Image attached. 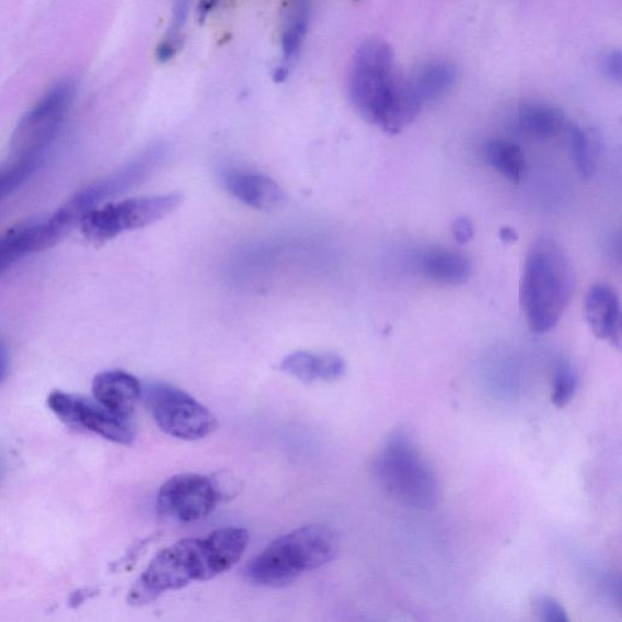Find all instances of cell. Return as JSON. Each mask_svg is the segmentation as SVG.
<instances>
[{
    "mask_svg": "<svg viewBox=\"0 0 622 622\" xmlns=\"http://www.w3.org/2000/svg\"><path fill=\"white\" fill-rule=\"evenodd\" d=\"M281 370L304 384L335 382L345 374V363L337 354L296 352L287 355Z\"/></svg>",
    "mask_w": 622,
    "mask_h": 622,
    "instance_id": "2e32d148",
    "label": "cell"
},
{
    "mask_svg": "<svg viewBox=\"0 0 622 622\" xmlns=\"http://www.w3.org/2000/svg\"><path fill=\"white\" fill-rule=\"evenodd\" d=\"M71 227L56 211L44 221L10 230L0 236V275L32 253L51 248L70 232Z\"/></svg>",
    "mask_w": 622,
    "mask_h": 622,
    "instance_id": "8fae6325",
    "label": "cell"
},
{
    "mask_svg": "<svg viewBox=\"0 0 622 622\" xmlns=\"http://www.w3.org/2000/svg\"><path fill=\"white\" fill-rule=\"evenodd\" d=\"M48 407L68 427L86 430L121 445H132L135 441L131 419L119 416L97 401L57 390L49 396Z\"/></svg>",
    "mask_w": 622,
    "mask_h": 622,
    "instance_id": "9c48e42d",
    "label": "cell"
},
{
    "mask_svg": "<svg viewBox=\"0 0 622 622\" xmlns=\"http://www.w3.org/2000/svg\"><path fill=\"white\" fill-rule=\"evenodd\" d=\"M75 97L73 80L64 79L54 85L16 125L10 141V158L43 164Z\"/></svg>",
    "mask_w": 622,
    "mask_h": 622,
    "instance_id": "8992f818",
    "label": "cell"
},
{
    "mask_svg": "<svg viewBox=\"0 0 622 622\" xmlns=\"http://www.w3.org/2000/svg\"><path fill=\"white\" fill-rule=\"evenodd\" d=\"M603 70L608 78L614 82H621L622 76V56L619 51L610 52L603 60Z\"/></svg>",
    "mask_w": 622,
    "mask_h": 622,
    "instance_id": "d4e9b609",
    "label": "cell"
},
{
    "mask_svg": "<svg viewBox=\"0 0 622 622\" xmlns=\"http://www.w3.org/2000/svg\"><path fill=\"white\" fill-rule=\"evenodd\" d=\"M182 201L181 193L173 192L112 202L88 211L78 224L88 241L101 245L131 230L159 222L175 212Z\"/></svg>",
    "mask_w": 622,
    "mask_h": 622,
    "instance_id": "52a82bcc",
    "label": "cell"
},
{
    "mask_svg": "<svg viewBox=\"0 0 622 622\" xmlns=\"http://www.w3.org/2000/svg\"><path fill=\"white\" fill-rule=\"evenodd\" d=\"M249 541L246 529L226 526L204 537L184 538L160 551L137 579L129 596L133 606H144L193 581H209L232 569Z\"/></svg>",
    "mask_w": 622,
    "mask_h": 622,
    "instance_id": "6da1fadb",
    "label": "cell"
},
{
    "mask_svg": "<svg viewBox=\"0 0 622 622\" xmlns=\"http://www.w3.org/2000/svg\"><path fill=\"white\" fill-rule=\"evenodd\" d=\"M535 609L540 619L547 622H568L566 609L549 596H540L535 599Z\"/></svg>",
    "mask_w": 622,
    "mask_h": 622,
    "instance_id": "cb8c5ba5",
    "label": "cell"
},
{
    "mask_svg": "<svg viewBox=\"0 0 622 622\" xmlns=\"http://www.w3.org/2000/svg\"><path fill=\"white\" fill-rule=\"evenodd\" d=\"M574 292L573 265L551 238H540L530 248L521 281V306L530 331L536 335L555 329Z\"/></svg>",
    "mask_w": 622,
    "mask_h": 622,
    "instance_id": "3957f363",
    "label": "cell"
},
{
    "mask_svg": "<svg viewBox=\"0 0 622 622\" xmlns=\"http://www.w3.org/2000/svg\"><path fill=\"white\" fill-rule=\"evenodd\" d=\"M219 0H199L198 15L200 21H204L212 14Z\"/></svg>",
    "mask_w": 622,
    "mask_h": 622,
    "instance_id": "4316f807",
    "label": "cell"
},
{
    "mask_svg": "<svg viewBox=\"0 0 622 622\" xmlns=\"http://www.w3.org/2000/svg\"><path fill=\"white\" fill-rule=\"evenodd\" d=\"M311 16L310 0H291L287 7L281 32V63L276 68V80H285L306 43Z\"/></svg>",
    "mask_w": 622,
    "mask_h": 622,
    "instance_id": "9a60e30c",
    "label": "cell"
},
{
    "mask_svg": "<svg viewBox=\"0 0 622 622\" xmlns=\"http://www.w3.org/2000/svg\"><path fill=\"white\" fill-rule=\"evenodd\" d=\"M223 181L235 199L252 209L275 211L286 202V195L279 184L256 173L229 170Z\"/></svg>",
    "mask_w": 622,
    "mask_h": 622,
    "instance_id": "4fadbf2b",
    "label": "cell"
},
{
    "mask_svg": "<svg viewBox=\"0 0 622 622\" xmlns=\"http://www.w3.org/2000/svg\"><path fill=\"white\" fill-rule=\"evenodd\" d=\"M453 235L460 245H466L475 237V226L468 218H458L453 224Z\"/></svg>",
    "mask_w": 622,
    "mask_h": 622,
    "instance_id": "484cf974",
    "label": "cell"
},
{
    "mask_svg": "<svg viewBox=\"0 0 622 622\" xmlns=\"http://www.w3.org/2000/svg\"><path fill=\"white\" fill-rule=\"evenodd\" d=\"M338 538L326 525H306L292 530L265 547L245 568L252 585L279 587L293 582L299 576L324 567L336 557Z\"/></svg>",
    "mask_w": 622,
    "mask_h": 622,
    "instance_id": "277c9868",
    "label": "cell"
},
{
    "mask_svg": "<svg viewBox=\"0 0 622 622\" xmlns=\"http://www.w3.org/2000/svg\"><path fill=\"white\" fill-rule=\"evenodd\" d=\"M569 122L564 112L547 103H525L517 113V126L535 140L547 141L567 131Z\"/></svg>",
    "mask_w": 622,
    "mask_h": 622,
    "instance_id": "ac0fdd59",
    "label": "cell"
},
{
    "mask_svg": "<svg viewBox=\"0 0 622 622\" xmlns=\"http://www.w3.org/2000/svg\"><path fill=\"white\" fill-rule=\"evenodd\" d=\"M348 96L355 111L367 123L390 135L404 131L423 108L409 77L397 71L395 53L382 40H368L355 52Z\"/></svg>",
    "mask_w": 622,
    "mask_h": 622,
    "instance_id": "7a4b0ae2",
    "label": "cell"
},
{
    "mask_svg": "<svg viewBox=\"0 0 622 622\" xmlns=\"http://www.w3.org/2000/svg\"><path fill=\"white\" fill-rule=\"evenodd\" d=\"M579 379L574 368L562 363L557 366L555 377H553L552 402L557 408H566L573 400L576 389H578Z\"/></svg>",
    "mask_w": 622,
    "mask_h": 622,
    "instance_id": "7402d4cb",
    "label": "cell"
},
{
    "mask_svg": "<svg viewBox=\"0 0 622 622\" xmlns=\"http://www.w3.org/2000/svg\"><path fill=\"white\" fill-rule=\"evenodd\" d=\"M37 169L36 166L16 159H10L0 167V201L25 184Z\"/></svg>",
    "mask_w": 622,
    "mask_h": 622,
    "instance_id": "603a6c76",
    "label": "cell"
},
{
    "mask_svg": "<svg viewBox=\"0 0 622 622\" xmlns=\"http://www.w3.org/2000/svg\"><path fill=\"white\" fill-rule=\"evenodd\" d=\"M91 389L98 404L125 419L132 418L143 396L141 382L124 371L98 375Z\"/></svg>",
    "mask_w": 622,
    "mask_h": 622,
    "instance_id": "5bb4252c",
    "label": "cell"
},
{
    "mask_svg": "<svg viewBox=\"0 0 622 622\" xmlns=\"http://www.w3.org/2000/svg\"><path fill=\"white\" fill-rule=\"evenodd\" d=\"M487 163L511 181L520 182L525 171V157L520 145L504 141H489L484 146Z\"/></svg>",
    "mask_w": 622,
    "mask_h": 622,
    "instance_id": "ffe728a7",
    "label": "cell"
},
{
    "mask_svg": "<svg viewBox=\"0 0 622 622\" xmlns=\"http://www.w3.org/2000/svg\"><path fill=\"white\" fill-rule=\"evenodd\" d=\"M9 371V355L7 349L0 344V384H2Z\"/></svg>",
    "mask_w": 622,
    "mask_h": 622,
    "instance_id": "83f0119b",
    "label": "cell"
},
{
    "mask_svg": "<svg viewBox=\"0 0 622 622\" xmlns=\"http://www.w3.org/2000/svg\"><path fill=\"white\" fill-rule=\"evenodd\" d=\"M145 400L158 427L182 441H200L218 427L214 414L201 402L166 384L148 385Z\"/></svg>",
    "mask_w": 622,
    "mask_h": 622,
    "instance_id": "ba28073f",
    "label": "cell"
},
{
    "mask_svg": "<svg viewBox=\"0 0 622 622\" xmlns=\"http://www.w3.org/2000/svg\"><path fill=\"white\" fill-rule=\"evenodd\" d=\"M221 500L218 482L195 474L175 476L157 495L159 514L179 523H193L209 517Z\"/></svg>",
    "mask_w": 622,
    "mask_h": 622,
    "instance_id": "30bf717a",
    "label": "cell"
},
{
    "mask_svg": "<svg viewBox=\"0 0 622 622\" xmlns=\"http://www.w3.org/2000/svg\"><path fill=\"white\" fill-rule=\"evenodd\" d=\"M585 315L593 335L621 348V307L619 295L612 286L596 284L587 292Z\"/></svg>",
    "mask_w": 622,
    "mask_h": 622,
    "instance_id": "7c38bea8",
    "label": "cell"
},
{
    "mask_svg": "<svg viewBox=\"0 0 622 622\" xmlns=\"http://www.w3.org/2000/svg\"><path fill=\"white\" fill-rule=\"evenodd\" d=\"M500 238L506 242V244H513V242L518 240V234L514 229L506 226L500 230Z\"/></svg>",
    "mask_w": 622,
    "mask_h": 622,
    "instance_id": "f1b7e54d",
    "label": "cell"
},
{
    "mask_svg": "<svg viewBox=\"0 0 622 622\" xmlns=\"http://www.w3.org/2000/svg\"><path fill=\"white\" fill-rule=\"evenodd\" d=\"M421 267L429 279L445 286L463 285L471 274V263L464 253L445 248L425 251Z\"/></svg>",
    "mask_w": 622,
    "mask_h": 622,
    "instance_id": "e0dca14e",
    "label": "cell"
},
{
    "mask_svg": "<svg viewBox=\"0 0 622 622\" xmlns=\"http://www.w3.org/2000/svg\"><path fill=\"white\" fill-rule=\"evenodd\" d=\"M566 132L569 136L576 169L582 178L590 179L596 169L598 155V144L595 136L573 123L568 124Z\"/></svg>",
    "mask_w": 622,
    "mask_h": 622,
    "instance_id": "44dd1931",
    "label": "cell"
},
{
    "mask_svg": "<svg viewBox=\"0 0 622 622\" xmlns=\"http://www.w3.org/2000/svg\"><path fill=\"white\" fill-rule=\"evenodd\" d=\"M414 93L423 103L441 98L456 80L455 68L444 62H434L409 77Z\"/></svg>",
    "mask_w": 622,
    "mask_h": 622,
    "instance_id": "d6986e66",
    "label": "cell"
},
{
    "mask_svg": "<svg viewBox=\"0 0 622 622\" xmlns=\"http://www.w3.org/2000/svg\"><path fill=\"white\" fill-rule=\"evenodd\" d=\"M375 475L396 499L422 511L440 502V482L429 459L404 430L389 436L375 460Z\"/></svg>",
    "mask_w": 622,
    "mask_h": 622,
    "instance_id": "5b68a950",
    "label": "cell"
}]
</instances>
